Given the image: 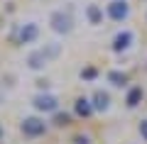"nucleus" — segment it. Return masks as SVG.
Segmentation results:
<instances>
[{
  "instance_id": "1",
  "label": "nucleus",
  "mask_w": 147,
  "mask_h": 144,
  "mask_svg": "<svg viewBox=\"0 0 147 144\" xmlns=\"http://www.w3.org/2000/svg\"><path fill=\"white\" fill-rule=\"evenodd\" d=\"M49 29L54 32V34H61V37H66V34H71L74 32V17H71V12L69 10H64V7H57V10H52L49 12Z\"/></svg>"
},
{
  "instance_id": "2",
  "label": "nucleus",
  "mask_w": 147,
  "mask_h": 144,
  "mask_svg": "<svg viewBox=\"0 0 147 144\" xmlns=\"http://www.w3.org/2000/svg\"><path fill=\"white\" fill-rule=\"evenodd\" d=\"M20 132L25 134V137H30V139L42 137V134H47V122H44V117H39V115H30V117H25L20 122Z\"/></svg>"
},
{
  "instance_id": "3",
  "label": "nucleus",
  "mask_w": 147,
  "mask_h": 144,
  "mask_svg": "<svg viewBox=\"0 0 147 144\" xmlns=\"http://www.w3.org/2000/svg\"><path fill=\"white\" fill-rule=\"evenodd\" d=\"M32 108L39 110V113H57L59 110V98L52 95V93H47V90H42L32 98Z\"/></svg>"
},
{
  "instance_id": "4",
  "label": "nucleus",
  "mask_w": 147,
  "mask_h": 144,
  "mask_svg": "<svg viewBox=\"0 0 147 144\" xmlns=\"http://www.w3.org/2000/svg\"><path fill=\"white\" fill-rule=\"evenodd\" d=\"M105 15L113 22L127 20V15H130V3H127V0H110L108 5H105Z\"/></svg>"
},
{
  "instance_id": "5",
  "label": "nucleus",
  "mask_w": 147,
  "mask_h": 144,
  "mask_svg": "<svg viewBox=\"0 0 147 144\" xmlns=\"http://www.w3.org/2000/svg\"><path fill=\"white\" fill-rule=\"evenodd\" d=\"M37 37H39V25H37V22H25V25L17 27V32H15L12 39H15L17 44H32Z\"/></svg>"
},
{
  "instance_id": "6",
  "label": "nucleus",
  "mask_w": 147,
  "mask_h": 144,
  "mask_svg": "<svg viewBox=\"0 0 147 144\" xmlns=\"http://www.w3.org/2000/svg\"><path fill=\"white\" fill-rule=\"evenodd\" d=\"M49 61H52V59L47 56V52H44L42 46H39V49H32V52L27 54V59H25V64H27L30 71H44V68L49 66Z\"/></svg>"
},
{
  "instance_id": "7",
  "label": "nucleus",
  "mask_w": 147,
  "mask_h": 144,
  "mask_svg": "<svg viewBox=\"0 0 147 144\" xmlns=\"http://www.w3.org/2000/svg\"><path fill=\"white\" fill-rule=\"evenodd\" d=\"M130 44H132V32L130 29H120L115 37H113V42H110V49H113L115 54H123V52L130 49Z\"/></svg>"
},
{
  "instance_id": "8",
  "label": "nucleus",
  "mask_w": 147,
  "mask_h": 144,
  "mask_svg": "<svg viewBox=\"0 0 147 144\" xmlns=\"http://www.w3.org/2000/svg\"><path fill=\"white\" fill-rule=\"evenodd\" d=\"M91 103H93L96 113H108L110 110V93L98 88V90H93V95H91Z\"/></svg>"
},
{
  "instance_id": "9",
  "label": "nucleus",
  "mask_w": 147,
  "mask_h": 144,
  "mask_svg": "<svg viewBox=\"0 0 147 144\" xmlns=\"http://www.w3.org/2000/svg\"><path fill=\"white\" fill-rule=\"evenodd\" d=\"M74 113L79 115V117H91V115L96 113V110H93V103H91V98L79 95V98L74 100Z\"/></svg>"
},
{
  "instance_id": "10",
  "label": "nucleus",
  "mask_w": 147,
  "mask_h": 144,
  "mask_svg": "<svg viewBox=\"0 0 147 144\" xmlns=\"http://www.w3.org/2000/svg\"><path fill=\"white\" fill-rule=\"evenodd\" d=\"M105 81H108L110 86H115V88H125L127 86V73L120 71V68H110V71L105 73Z\"/></svg>"
},
{
  "instance_id": "11",
  "label": "nucleus",
  "mask_w": 147,
  "mask_h": 144,
  "mask_svg": "<svg viewBox=\"0 0 147 144\" xmlns=\"http://www.w3.org/2000/svg\"><path fill=\"white\" fill-rule=\"evenodd\" d=\"M142 98H145L142 86H132L130 90H127V95H125V105H127V108H137V105L142 103Z\"/></svg>"
},
{
  "instance_id": "12",
  "label": "nucleus",
  "mask_w": 147,
  "mask_h": 144,
  "mask_svg": "<svg viewBox=\"0 0 147 144\" xmlns=\"http://www.w3.org/2000/svg\"><path fill=\"white\" fill-rule=\"evenodd\" d=\"M86 20H88V25H100V22H103V10H100V5L88 3V5H86Z\"/></svg>"
},
{
  "instance_id": "13",
  "label": "nucleus",
  "mask_w": 147,
  "mask_h": 144,
  "mask_svg": "<svg viewBox=\"0 0 147 144\" xmlns=\"http://www.w3.org/2000/svg\"><path fill=\"white\" fill-rule=\"evenodd\" d=\"M52 122L57 125V127H66V125H71V115L69 113H54V117H52Z\"/></svg>"
},
{
  "instance_id": "14",
  "label": "nucleus",
  "mask_w": 147,
  "mask_h": 144,
  "mask_svg": "<svg viewBox=\"0 0 147 144\" xmlns=\"http://www.w3.org/2000/svg\"><path fill=\"white\" fill-rule=\"evenodd\" d=\"M79 76H81V81H93V78L98 76V71H96L93 66H86V68H81Z\"/></svg>"
},
{
  "instance_id": "15",
  "label": "nucleus",
  "mask_w": 147,
  "mask_h": 144,
  "mask_svg": "<svg viewBox=\"0 0 147 144\" xmlns=\"http://www.w3.org/2000/svg\"><path fill=\"white\" fill-rule=\"evenodd\" d=\"M71 144H91V137H88V134H74Z\"/></svg>"
},
{
  "instance_id": "16",
  "label": "nucleus",
  "mask_w": 147,
  "mask_h": 144,
  "mask_svg": "<svg viewBox=\"0 0 147 144\" xmlns=\"http://www.w3.org/2000/svg\"><path fill=\"white\" fill-rule=\"evenodd\" d=\"M137 132H140L142 142H147V117H145V120H140V125H137Z\"/></svg>"
},
{
  "instance_id": "17",
  "label": "nucleus",
  "mask_w": 147,
  "mask_h": 144,
  "mask_svg": "<svg viewBox=\"0 0 147 144\" xmlns=\"http://www.w3.org/2000/svg\"><path fill=\"white\" fill-rule=\"evenodd\" d=\"M0 137H3V127H0Z\"/></svg>"
}]
</instances>
